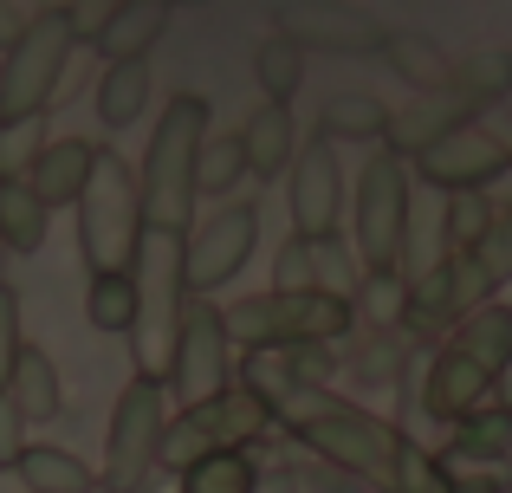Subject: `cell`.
Listing matches in <instances>:
<instances>
[{
  "label": "cell",
  "instance_id": "1",
  "mask_svg": "<svg viewBox=\"0 0 512 493\" xmlns=\"http://www.w3.org/2000/svg\"><path fill=\"white\" fill-rule=\"evenodd\" d=\"M273 429L286 442H299L312 461H331V468L357 474L370 493H448L441 455H428L415 435H402L370 403H350L338 390H312L299 403H286L273 416Z\"/></svg>",
  "mask_w": 512,
  "mask_h": 493
},
{
  "label": "cell",
  "instance_id": "2",
  "mask_svg": "<svg viewBox=\"0 0 512 493\" xmlns=\"http://www.w3.org/2000/svg\"><path fill=\"white\" fill-rule=\"evenodd\" d=\"M214 130V104L201 91H175L163 98V117H156L150 143H143L137 163V195H143V228L163 234H188L195 228V169H201V143Z\"/></svg>",
  "mask_w": 512,
  "mask_h": 493
},
{
  "label": "cell",
  "instance_id": "3",
  "mask_svg": "<svg viewBox=\"0 0 512 493\" xmlns=\"http://www.w3.org/2000/svg\"><path fill=\"white\" fill-rule=\"evenodd\" d=\"M415 241V176L396 150H370L350 189V253L363 273H409Z\"/></svg>",
  "mask_w": 512,
  "mask_h": 493
},
{
  "label": "cell",
  "instance_id": "4",
  "mask_svg": "<svg viewBox=\"0 0 512 493\" xmlns=\"http://www.w3.org/2000/svg\"><path fill=\"white\" fill-rule=\"evenodd\" d=\"M78 221V260L91 273H137L143 253V195H137V163H124L117 150L98 143V163H91V182L72 208Z\"/></svg>",
  "mask_w": 512,
  "mask_h": 493
},
{
  "label": "cell",
  "instance_id": "5",
  "mask_svg": "<svg viewBox=\"0 0 512 493\" xmlns=\"http://www.w3.org/2000/svg\"><path fill=\"white\" fill-rule=\"evenodd\" d=\"M78 13L72 7H33L26 33L0 52V124H26V117H46L59 98L65 72L78 59Z\"/></svg>",
  "mask_w": 512,
  "mask_h": 493
},
{
  "label": "cell",
  "instance_id": "6",
  "mask_svg": "<svg viewBox=\"0 0 512 493\" xmlns=\"http://www.w3.org/2000/svg\"><path fill=\"white\" fill-rule=\"evenodd\" d=\"M234 351H279V344H344L357 331L350 299L331 292H247V299L221 305Z\"/></svg>",
  "mask_w": 512,
  "mask_h": 493
},
{
  "label": "cell",
  "instance_id": "7",
  "mask_svg": "<svg viewBox=\"0 0 512 493\" xmlns=\"http://www.w3.org/2000/svg\"><path fill=\"white\" fill-rule=\"evenodd\" d=\"M175 403L163 383L130 377L111 403V422H104V468H98V493H143L156 474V455H163V429H169Z\"/></svg>",
  "mask_w": 512,
  "mask_h": 493
},
{
  "label": "cell",
  "instance_id": "8",
  "mask_svg": "<svg viewBox=\"0 0 512 493\" xmlns=\"http://www.w3.org/2000/svg\"><path fill=\"white\" fill-rule=\"evenodd\" d=\"M266 435H273V409H266L260 396H247L240 383H227L221 396L188 403V409H175V416H169L156 468L182 474V468H195L201 455H214V448H247V455H253Z\"/></svg>",
  "mask_w": 512,
  "mask_h": 493
},
{
  "label": "cell",
  "instance_id": "9",
  "mask_svg": "<svg viewBox=\"0 0 512 493\" xmlns=\"http://www.w3.org/2000/svg\"><path fill=\"white\" fill-rule=\"evenodd\" d=\"M253 247H260V208L253 202H221L208 215H195V228L182 234V286L188 299H214L221 286H234L247 273Z\"/></svg>",
  "mask_w": 512,
  "mask_h": 493
},
{
  "label": "cell",
  "instance_id": "10",
  "mask_svg": "<svg viewBox=\"0 0 512 493\" xmlns=\"http://www.w3.org/2000/svg\"><path fill=\"white\" fill-rule=\"evenodd\" d=\"M234 383V338H227V312L214 299H188L182 305V331H175V357H169V403H208Z\"/></svg>",
  "mask_w": 512,
  "mask_h": 493
},
{
  "label": "cell",
  "instance_id": "11",
  "mask_svg": "<svg viewBox=\"0 0 512 493\" xmlns=\"http://www.w3.org/2000/svg\"><path fill=\"white\" fill-rule=\"evenodd\" d=\"M487 299H500V292H493V279L480 273L474 253H441L435 266H422V273L409 279L402 338H441L448 344V331L461 325V318H474Z\"/></svg>",
  "mask_w": 512,
  "mask_h": 493
},
{
  "label": "cell",
  "instance_id": "12",
  "mask_svg": "<svg viewBox=\"0 0 512 493\" xmlns=\"http://www.w3.org/2000/svg\"><path fill=\"white\" fill-rule=\"evenodd\" d=\"M273 33L286 46H299L305 59L325 52V59H363V52H383L389 26L370 7H350V0H286L273 7Z\"/></svg>",
  "mask_w": 512,
  "mask_h": 493
},
{
  "label": "cell",
  "instance_id": "13",
  "mask_svg": "<svg viewBox=\"0 0 512 493\" xmlns=\"http://www.w3.org/2000/svg\"><path fill=\"white\" fill-rule=\"evenodd\" d=\"M512 163V143L500 137V130H487L474 117V124L448 130V137L435 143V150H422L409 163V176H422L428 189L441 195H487L493 182H500V169Z\"/></svg>",
  "mask_w": 512,
  "mask_h": 493
},
{
  "label": "cell",
  "instance_id": "14",
  "mask_svg": "<svg viewBox=\"0 0 512 493\" xmlns=\"http://www.w3.org/2000/svg\"><path fill=\"white\" fill-rule=\"evenodd\" d=\"M331 377H338V344H279V351H240L234 357V383L247 396H260L273 416L312 390H331Z\"/></svg>",
  "mask_w": 512,
  "mask_h": 493
},
{
  "label": "cell",
  "instance_id": "15",
  "mask_svg": "<svg viewBox=\"0 0 512 493\" xmlns=\"http://www.w3.org/2000/svg\"><path fill=\"white\" fill-rule=\"evenodd\" d=\"M286 208H292V234H305V241L344 234V163L325 137L299 143V156L286 169Z\"/></svg>",
  "mask_w": 512,
  "mask_h": 493
},
{
  "label": "cell",
  "instance_id": "16",
  "mask_svg": "<svg viewBox=\"0 0 512 493\" xmlns=\"http://www.w3.org/2000/svg\"><path fill=\"white\" fill-rule=\"evenodd\" d=\"M357 279H363V266H357V253L344 247V234H331V241L292 234L273 260V292H331V299H350Z\"/></svg>",
  "mask_w": 512,
  "mask_h": 493
},
{
  "label": "cell",
  "instance_id": "17",
  "mask_svg": "<svg viewBox=\"0 0 512 493\" xmlns=\"http://www.w3.org/2000/svg\"><path fill=\"white\" fill-rule=\"evenodd\" d=\"M487 396H493V377L474 364V357H461L454 344H435L428 351V364H422V409H428V422H467L474 409H487Z\"/></svg>",
  "mask_w": 512,
  "mask_h": 493
},
{
  "label": "cell",
  "instance_id": "18",
  "mask_svg": "<svg viewBox=\"0 0 512 493\" xmlns=\"http://www.w3.org/2000/svg\"><path fill=\"white\" fill-rule=\"evenodd\" d=\"M169 20H175L169 0H111L98 13V26H91V46H98L104 65H137L163 46Z\"/></svg>",
  "mask_w": 512,
  "mask_h": 493
},
{
  "label": "cell",
  "instance_id": "19",
  "mask_svg": "<svg viewBox=\"0 0 512 493\" xmlns=\"http://www.w3.org/2000/svg\"><path fill=\"white\" fill-rule=\"evenodd\" d=\"M461 124H474V104H467L461 91H422V98H409L402 111H389L383 150H396L402 163H415L422 150H435V143Z\"/></svg>",
  "mask_w": 512,
  "mask_h": 493
},
{
  "label": "cell",
  "instance_id": "20",
  "mask_svg": "<svg viewBox=\"0 0 512 493\" xmlns=\"http://www.w3.org/2000/svg\"><path fill=\"white\" fill-rule=\"evenodd\" d=\"M506 461H512V416L500 403H487L467 422H454L448 448H441V468L448 474H506Z\"/></svg>",
  "mask_w": 512,
  "mask_h": 493
},
{
  "label": "cell",
  "instance_id": "21",
  "mask_svg": "<svg viewBox=\"0 0 512 493\" xmlns=\"http://www.w3.org/2000/svg\"><path fill=\"white\" fill-rule=\"evenodd\" d=\"M91 163H98V143L91 137H52L20 182L59 215V208H78V195H85V182H91Z\"/></svg>",
  "mask_w": 512,
  "mask_h": 493
},
{
  "label": "cell",
  "instance_id": "22",
  "mask_svg": "<svg viewBox=\"0 0 512 493\" xmlns=\"http://www.w3.org/2000/svg\"><path fill=\"white\" fill-rule=\"evenodd\" d=\"M299 124H292V104H253L247 124H240V150H247V176L253 182H286L292 156H299Z\"/></svg>",
  "mask_w": 512,
  "mask_h": 493
},
{
  "label": "cell",
  "instance_id": "23",
  "mask_svg": "<svg viewBox=\"0 0 512 493\" xmlns=\"http://www.w3.org/2000/svg\"><path fill=\"white\" fill-rule=\"evenodd\" d=\"M338 370H350V383H357V390H402V377H409V338H402V331L357 325L344 338Z\"/></svg>",
  "mask_w": 512,
  "mask_h": 493
},
{
  "label": "cell",
  "instance_id": "24",
  "mask_svg": "<svg viewBox=\"0 0 512 493\" xmlns=\"http://www.w3.org/2000/svg\"><path fill=\"white\" fill-rule=\"evenodd\" d=\"M150 98H156L150 59H137V65H104L98 85H91V117H98V124L117 137V130H130V124H143V117H150Z\"/></svg>",
  "mask_w": 512,
  "mask_h": 493
},
{
  "label": "cell",
  "instance_id": "25",
  "mask_svg": "<svg viewBox=\"0 0 512 493\" xmlns=\"http://www.w3.org/2000/svg\"><path fill=\"white\" fill-rule=\"evenodd\" d=\"M7 403H13V416H20L26 429H39V422H59V416H65V377H59V364H52V351L26 344L20 364H13Z\"/></svg>",
  "mask_w": 512,
  "mask_h": 493
},
{
  "label": "cell",
  "instance_id": "26",
  "mask_svg": "<svg viewBox=\"0 0 512 493\" xmlns=\"http://www.w3.org/2000/svg\"><path fill=\"white\" fill-rule=\"evenodd\" d=\"M52 234V208L26 189L20 176H0V253L7 260H33Z\"/></svg>",
  "mask_w": 512,
  "mask_h": 493
},
{
  "label": "cell",
  "instance_id": "27",
  "mask_svg": "<svg viewBox=\"0 0 512 493\" xmlns=\"http://www.w3.org/2000/svg\"><path fill=\"white\" fill-rule=\"evenodd\" d=\"M13 474H20L26 493H98V468H91L85 455H72V448H59V442H26V455L13 461Z\"/></svg>",
  "mask_w": 512,
  "mask_h": 493
},
{
  "label": "cell",
  "instance_id": "28",
  "mask_svg": "<svg viewBox=\"0 0 512 493\" xmlns=\"http://www.w3.org/2000/svg\"><path fill=\"white\" fill-rule=\"evenodd\" d=\"M448 344H454L461 357H474L487 377H500L506 357H512V305H506V299H487L474 318H461V325L448 331Z\"/></svg>",
  "mask_w": 512,
  "mask_h": 493
},
{
  "label": "cell",
  "instance_id": "29",
  "mask_svg": "<svg viewBox=\"0 0 512 493\" xmlns=\"http://www.w3.org/2000/svg\"><path fill=\"white\" fill-rule=\"evenodd\" d=\"M318 137L338 150V143H363V150H383L389 137V111L370 98V91H338V98L318 111Z\"/></svg>",
  "mask_w": 512,
  "mask_h": 493
},
{
  "label": "cell",
  "instance_id": "30",
  "mask_svg": "<svg viewBox=\"0 0 512 493\" xmlns=\"http://www.w3.org/2000/svg\"><path fill=\"white\" fill-rule=\"evenodd\" d=\"M143 312V286L137 273H91L85 279V325L104 331V338H130Z\"/></svg>",
  "mask_w": 512,
  "mask_h": 493
},
{
  "label": "cell",
  "instance_id": "31",
  "mask_svg": "<svg viewBox=\"0 0 512 493\" xmlns=\"http://www.w3.org/2000/svg\"><path fill=\"white\" fill-rule=\"evenodd\" d=\"M383 65L415 91V98H422V91H448V72H454V59L435 46V39L396 33V26H389V39H383Z\"/></svg>",
  "mask_w": 512,
  "mask_h": 493
},
{
  "label": "cell",
  "instance_id": "32",
  "mask_svg": "<svg viewBox=\"0 0 512 493\" xmlns=\"http://www.w3.org/2000/svg\"><path fill=\"white\" fill-rule=\"evenodd\" d=\"M247 176V150H240V130H208V143H201V169H195V195L201 202H234V189Z\"/></svg>",
  "mask_w": 512,
  "mask_h": 493
},
{
  "label": "cell",
  "instance_id": "33",
  "mask_svg": "<svg viewBox=\"0 0 512 493\" xmlns=\"http://www.w3.org/2000/svg\"><path fill=\"white\" fill-rule=\"evenodd\" d=\"M448 91H461L474 111H480V104H500L512 91V52L506 46H480V52H467V59H454Z\"/></svg>",
  "mask_w": 512,
  "mask_h": 493
},
{
  "label": "cell",
  "instance_id": "34",
  "mask_svg": "<svg viewBox=\"0 0 512 493\" xmlns=\"http://www.w3.org/2000/svg\"><path fill=\"white\" fill-rule=\"evenodd\" d=\"M175 493H253V481H260V461L247 455V448H214V455H201L195 468L175 474Z\"/></svg>",
  "mask_w": 512,
  "mask_h": 493
},
{
  "label": "cell",
  "instance_id": "35",
  "mask_svg": "<svg viewBox=\"0 0 512 493\" xmlns=\"http://www.w3.org/2000/svg\"><path fill=\"white\" fill-rule=\"evenodd\" d=\"M350 312H357V325L402 331V318H409V273H363L357 292H350Z\"/></svg>",
  "mask_w": 512,
  "mask_h": 493
},
{
  "label": "cell",
  "instance_id": "36",
  "mask_svg": "<svg viewBox=\"0 0 512 493\" xmlns=\"http://www.w3.org/2000/svg\"><path fill=\"white\" fill-rule=\"evenodd\" d=\"M253 78H260V98L266 104H292V98H299V85H305V52L286 46L279 33H266L260 52H253Z\"/></svg>",
  "mask_w": 512,
  "mask_h": 493
},
{
  "label": "cell",
  "instance_id": "37",
  "mask_svg": "<svg viewBox=\"0 0 512 493\" xmlns=\"http://www.w3.org/2000/svg\"><path fill=\"white\" fill-rule=\"evenodd\" d=\"M493 228V202L487 195H448V215H441V253H474Z\"/></svg>",
  "mask_w": 512,
  "mask_h": 493
},
{
  "label": "cell",
  "instance_id": "38",
  "mask_svg": "<svg viewBox=\"0 0 512 493\" xmlns=\"http://www.w3.org/2000/svg\"><path fill=\"white\" fill-rule=\"evenodd\" d=\"M52 143L46 117H26V124H0V176H26L39 163V150Z\"/></svg>",
  "mask_w": 512,
  "mask_h": 493
},
{
  "label": "cell",
  "instance_id": "39",
  "mask_svg": "<svg viewBox=\"0 0 512 493\" xmlns=\"http://www.w3.org/2000/svg\"><path fill=\"white\" fill-rule=\"evenodd\" d=\"M20 351H26L20 292H13V279H0V396H7V383H13V364H20Z\"/></svg>",
  "mask_w": 512,
  "mask_h": 493
},
{
  "label": "cell",
  "instance_id": "40",
  "mask_svg": "<svg viewBox=\"0 0 512 493\" xmlns=\"http://www.w3.org/2000/svg\"><path fill=\"white\" fill-rule=\"evenodd\" d=\"M474 260H480V273L493 279V292L512 279V208H506V215H493V228H487V241L474 247Z\"/></svg>",
  "mask_w": 512,
  "mask_h": 493
},
{
  "label": "cell",
  "instance_id": "41",
  "mask_svg": "<svg viewBox=\"0 0 512 493\" xmlns=\"http://www.w3.org/2000/svg\"><path fill=\"white\" fill-rule=\"evenodd\" d=\"M292 474H299V487H305V493H370V487L357 481V474L331 468V461H312V455L292 461Z\"/></svg>",
  "mask_w": 512,
  "mask_h": 493
},
{
  "label": "cell",
  "instance_id": "42",
  "mask_svg": "<svg viewBox=\"0 0 512 493\" xmlns=\"http://www.w3.org/2000/svg\"><path fill=\"white\" fill-rule=\"evenodd\" d=\"M20 455H26V422L13 416V403L0 396V468H13Z\"/></svg>",
  "mask_w": 512,
  "mask_h": 493
},
{
  "label": "cell",
  "instance_id": "43",
  "mask_svg": "<svg viewBox=\"0 0 512 493\" xmlns=\"http://www.w3.org/2000/svg\"><path fill=\"white\" fill-rule=\"evenodd\" d=\"M253 493H305V487H299V474H292V461H260Z\"/></svg>",
  "mask_w": 512,
  "mask_h": 493
},
{
  "label": "cell",
  "instance_id": "44",
  "mask_svg": "<svg viewBox=\"0 0 512 493\" xmlns=\"http://www.w3.org/2000/svg\"><path fill=\"white\" fill-rule=\"evenodd\" d=\"M26 20H33V7H20V0H0V52H7L13 39L26 33Z\"/></svg>",
  "mask_w": 512,
  "mask_h": 493
},
{
  "label": "cell",
  "instance_id": "45",
  "mask_svg": "<svg viewBox=\"0 0 512 493\" xmlns=\"http://www.w3.org/2000/svg\"><path fill=\"white\" fill-rule=\"evenodd\" d=\"M448 493H500V474H448Z\"/></svg>",
  "mask_w": 512,
  "mask_h": 493
},
{
  "label": "cell",
  "instance_id": "46",
  "mask_svg": "<svg viewBox=\"0 0 512 493\" xmlns=\"http://www.w3.org/2000/svg\"><path fill=\"white\" fill-rule=\"evenodd\" d=\"M487 202H493V215H506V208H512V163L500 169V182L487 189Z\"/></svg>",
  "mask_w": 512,
  "mask_h": 493
},
{
  "label": "cell",
  "instance_id": "47",
  "mask_svg": "<svg viewBox=\"0 0 512 493\" xmlns=\"http://www.w3.org/2000/svg\"><path fill=\"white\" fill-rule=\"evenodd\" d=\"M493 390H500V409L512 416V357H506V370H500V377H493Z\"/></svg>",
  "mask_w": 512,
  "mask_h": 493
},
{
  "label": "cell",
  "instance_id": "48",
  "mask_svg": "<svg viewBox=\"0 0 512 493\" xmlns=\"http://www.w3.org/2000/svg\"><path fill=\"white\" fill-rule=\"evenodd\" d=\"M169 7H201V0H169Z\"/></svg>",
  "mask_w": 512,
  "mask_h": 493
},
{
  "label": "cell",
  "instance_id": "49",
  "mask_svg": "<svg viewBox=\"0 0 512 493\" xmlns=\"http://www.w3.org/2000/svg\"><path fill=\"white\" fill-rule=\"evenodd\" d=\"M500 493H512V481H500Z\"/></svg>",
  "mask_w": 512,
  "mask_h": 493
}]
</instances>
